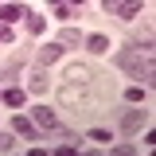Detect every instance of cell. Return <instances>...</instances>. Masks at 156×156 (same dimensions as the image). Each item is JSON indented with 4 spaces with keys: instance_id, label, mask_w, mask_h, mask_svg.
Segmentation results:
<instances>
[{
    "instance_id": "obj_1",
    "label": "cell",
    "mask_w": 156,
    "mask_h": 156,
    "mask_svg": "<svg viewBox=\"0 0 156 156\" xmlns=\"http://www.w3.org/2000/svg\"><path fill=\"white\" fill-rule=\"evenodd\" d=\"M113 62L133 78H152V51H144V47H125L113 55Z\"/></svg>"
},
{
    "instance_id": "obj_2",
    "label": "cell",
    "mask_w": 156,
    "mask_h": 156,
    "mask_svg": "<svg viewBox=\"0 0 156 156\" xmlns=\"http://www.w3.org/2000/svg\"><path fill=\"white\" fill-rule=\"evenodd\" d=\"M58 101H62V105H78L82 113H94V98L82 94V86H74V82H66V86L58 90Z\"/></svg>"
},
{
    "instance_id": "obj_3",
    "label": "cell",
    "mask_w": 156,
    "mask_h": 156,
    "mask_svg": "<svg viewBox=\"0 0 156 156\" xmlns=\"http://www.w3.org/2000/svg\"><path fill=\"white\" fill-rule=\"evenodd\" d=\"M66 82H74V86H90V82H94V66H86V62H70V66H66Z\"/></svg>"
},
{
    "instance_id": "obj_4",
    "label": "cell",
    "mask_w": 156,
    "mask_h": 156,
    "mask_svg": "<svg viewBox=\"0 0 156 156\" xmlns=\"http://www.w3.org/2000/svg\"><path fill=\"white\" fill-rule=\"evenodd\" d=\"M144 121H148V109H129V113L121 117V129H125V133H136Z\"/></svg>"
},
{
    "instance_id": "obj_5",
    "label": "cell",
    "mask_w": 156,
    "mask_h": 156,
    "mask_svg": "<svg viewBox=\"0 0 156 156\" xmlns=\"http://www.w3.org/2000/svg\"><path fill=\"white\" fill-rule=\"evenodd\" d=\"M31 121H35V125H43V129H55V125H58L55 109H47V105H35V109H31Z\"/></svg>"
},
{
    "instance_id": "obj_6",
    "label": "cell",
    "mask_w": 156,
    "mask_h": 156,
    "mask_svg": "<svg viewBox=\"0 0 156 156\" xmlns=\"http://www.w3.org/2000/svg\"><path fill=\"white\" fill-rule=\"evenodd\" d=\"M121 20H136V12H140V0H117V8H113Z\"/></svg>"
},
{
    "instance_id": "obj_7",
    "label": "cell",
    "mask_w": 156,
    "mask_h": 156,
    "mask_svg": "<svg viewBox=\"0 0 156 156\" xmlns=\"http://www.w3.org/2000/svg\"><path fill=\"white\" fill-rule=\"evenodd\" d=\"M58 55H62V47H58V43H47V47H39V62H43V66L58 62Z\"/></svg>"
},
{
    "instance_id": "obj_8",
    "label": "cell",
    "mask_w": 156,
    "mask_h": 156,
    "mask_svg": "<svg viewBox=\"0 0 156 156\" xmlns=\"http://www.w3.org/2000/svg\"><path fill=\"white\" fill-rule=\"evenodd\" d=\"M86 47H90L94 55H105V51H109V39H105V35H90V39H86Z\"/></svg>"
},
{
    "instance_id": "obj_9",
    "label": "cell",
    "mask_w": 156,
    "mask_h": 156,
    "mask_svg": "<svg viewBox=\"0 0 156 156\" xmlns=\"http://www.w3.org/2000/svg\"><path fill=\"white\" fill-rule=\"evenodd\" d=\"M20 16H27L20 4H4V8H0V20H4V23H12V20H20Z\"/></svg>"
},
{
    "instance_id": "obj_10",
    "label": "cell",
    "mask_w": 156,
    "mask_h": 156,
    "mask_svg": "<svg viewBox=\"0 0 156 156\" xmlns=\"http://www.w3.org/2000/svg\"><path fill=\"white\" fill-rule=\"evenodd\" d=\"M12 129H16L20 136H31V133H35V121H27V117H16V121H12Z\"/></svg>"
},
{
    "instance_id": "obj_11",
    "label": "cell",
    "mask_w": 156,
    "mask_h": 156,
    "mask_svg": "<svg viewBox=\"0 0 156 156\" xmlns=\"http://www.w3.org/2000/svg\"><path fill=\"white\" fill-rule=\"evenodd\" d=\"M58 43L74 47V43H82V31H74V27H62V31H58Z\"/></svg>"
},
{
    "instance_id": "obj_12",
    "label": "cell",
    "mask_w": 156,
    "mask_h": 156,
    "mask_svg": "<svg viewBox=\"0 0 156 156\" xmlns=\"http://www.w3.org/2000/svg\"><path fill=\"white\" fill-rule=\"evenodd\" d=\"M0 98H4L8 105H16V109H20V105H23V90H4V94H0Z\"/></svg>"
},
{
    "instance_id": "obj_13",
    "label": "cell",
    "mask_w": 156,
    "mask_h": 156,
    "mask_svg": "<svg viewBox=\"0 0 156 156\" xmlns=\"http://www.w3.org/2000/svg\"><path fill=\"white\" fill-rule=\"evenodd\" d=\"M43 90H47V74H35L31 78V94H43Z\"/></svg>"
},
{
    "instance_id": "obj_14",
    "label": "cell",
    "mask_w": 156,
    "mask_h": 156,
    "mask_svg": "<svg viewBox=\"0 0 156 156\" xmlns=\"http://www.w3.org/2000/svg\"><path fill=\"white\" fill-rule=\"evenodd\" d=\"M90 140H101V144H109L113 136H109V129H90Z\"/></svg>"
},
{
    "instance_id": "obj_15",
    "label": "cell",
    "mask_w": 156,
    "mask_h": 156,
    "mask_svg": "<svg viewBox=\"0 0 156 156\" xmlns=\"http://www.w3.org/2000/svg\"><path fill=\"white\" fill-rule=\"evenodd\" d=\"M125 98H129V101H144V90H140V86H129Z\"/></svg>"
},
{
    "instance_id": "obj_16",
    "label": "cell",
    "mask_w": 156,
    "mask_h": 156,
    "mask_svg": "<svg viewBox=\"0 0 156 156\" xmlns=\"http://www.w3.org/2000/svg\"><path fill=\"white\" fill-rule=\"evenodd\" d=\"M27 27H31V31L39 35V31H43V16H31V20H27Z\"/></svg>"
},
{
    "instance_id": "obj_17",
    "label": "cell",
    "mask_w": 156,
    "mask_h": 156,
    "mask_svg": "<svg viewBox=\"0 0 156 156\" xmlns=\"http://www.w3.org/2000/svg\"><path fill=\"white\" fill-rule=\"evenodd\" d=\"M0 43H12V31L8 27H0Z\"/></svg>"
},
{
    "instance_id": "obj_18",
    "label": "cell",
    "mask_w": 156,
    "mask_h": 156,
    "mask_svg": "<svg viewBox=\"0 0 156 156\" xmlns=\"http://www.w3.org/2000/svg\"><path fill=\"white\" fill-rule=\"evenodd\" d=\"M0 148H12V144H8V136H0Z\"/></svg>"
}]
</instances>
